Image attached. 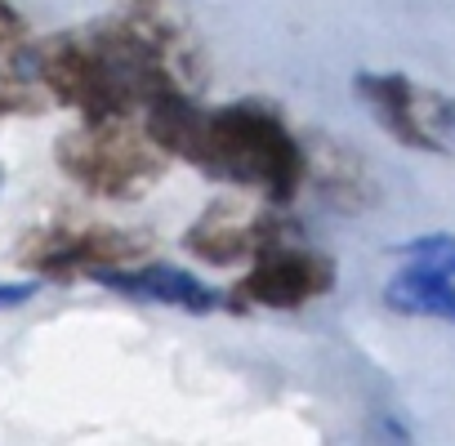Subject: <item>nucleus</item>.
I'll use <instances>...</instances> for the list:
<instances>
[{
    "label": "nucleus",
    "instance_id": "nucleus-3",
    "mask_svg": "<svg viewBox=\"0 0 455 446\" xmlns=\"http://www.w3.org/2000/svg\"><path fill=\"white\" fill-rule=\"evenodd\" d=\"M54 156L76 187L108 201H134L152 192V183L174 161L148 121L139 125L134 116H81V125L59 134Z\"/></svg>",
    "mask_w": 455,
    "mask_h": 446
},
{
    "label": "nucleus",
    "instance_id": "nucleus-1",
    "mask_svg": "<svg viewBox=\"0 0 455 446\" xmlns=\"http://www.w3.org/2000/svg\"><path fill=\"white\" fill-rule=\"evenodd\" d=\"M143 121L170 156L196 165L214 183L255 192L268 205L291 201L304 183V147L268 103L196 108L192 94H165L143 112Z\"/></svg>",
    "mask_w": 455,
    "mask_h": 446
},
{
    "label": "nucleus",
    "instance_id": "nucleus-13",
    "mask_svg": "<svg viewBox=\"0 0 455 446\" xmlns=\"http://www.w3.org/2000/svg\"><path fill=\"white\" fill-rule=\"evenodd\" d=\"M0 32H28V28H23V19L10 10V0H0Z\"/></svg>",
    "mask_w": 455,
    "mask_h": 446
},
{
    "label": "nucleus",
    "instance_id": "nucleus-9",
    "mask_svg": "<svg viewBox=\"0 0 455 446\" xmlns=\"http://www.w3.org/2000/svg\"><path fill=\"white\" fill-rule=\"evenodd\" d=\"M384 304L393 313H406V317H433V322H451L455 326V277L406 264L384 286Z\"/></svg>",
    "mask_w": 455,
    "mask_h": 446
},
{
    "label": "nucleus",
    "instance_id": "nucleus-10",
    "mask_svg": "<svg viewBox=\"0 0 455 446\" xmlns=\"http://www.w3.org/2000/svg\"><path fill=\"white\" fill-rule=\"evenodd\" d=\"M45 85L32 68L28 32H0V116H23L45 108Z\"/></svg>",
    "mask_w": 455,
    "mask_h": 446
},
{
    "label": "nucleus",
    "instance_id": "nucleus-14",
    "mask_svg": "<svg viewBox=\"0 0 455 446\" xmlns=\"http://www.w3.org/2000/svg\"><path fill=\"white\" fill-rule=\"evenodd\" d=\"M0 183H5V170H0Z\"/></svg>",
    "mask_w": 455,
    "mask_h": 446
},
{
    "label": "nucleus",
    "instance_id": "nucleus-2",
    "mask_svg": "<svg viewBox=\"0 0 455 446\" xmlns=\"http://www.w3.org/2000/svg\"><path fill=\"white\" fill-rule=\"evenodd\" d=\"M32 68L45 94L81 116H143L156 99L188 94L125 10L81 32L32 41Z\"/></svg>",
    "mask_w": 455,
    "mask_h": 446
},
{
    "label": "nucleus",
    "instance_id": "nucleus-6",
    "mask_svg": "<svg viewBox=\"0 0 455 446\" xmlns=\"http://www.w3.org/2000/svg\"><path fill=\"white\" fill-rule=\"evenodd\" d=\"M335 286V264L326 255L299 251V246H273L259 259H251V273L233 286V308H304Z\"/></svg>",
    "mask_w": 455,
    "mask_h": 446
},
{
    "label": "nucleus",
    "instance_id": "nucleus-11",
    "mask_svg": "<svg viewBox=\"0 0 455 446\" xmlns=\"http://www.w3.org/2000/svg\"><path fill=\"white\" fill-rule=\"evenodd\" d=\"M397 255H402V264H415V268H428V273H446V277H455V237H451V233L415 237V242H406Z\"/></svg>",
    "mask_w": 455,
    "mask_h": 446
},
{
    "label": "nucleus",
    "instance_id": "nucleus-8",
    "mask_svg": "<svg viewBox=\"0 0 455 446\" xmlns=\"http://www.w3.org/2000/svg\"><path fill=\"white\" fill-rule=\"evenodd\" d=\"M94 282L108 286V291H116V295L152 299V304H165V308H179V313H214L219 308V295L201 277H192V273H183L174 264H148V259H139L130 268H108Z\"/></svg>",
    "mask_w": 455,
    "mask_h": 446
},
{
    "label": "nucleus",
    "instance_id": "nucleus-4",
    "mask_svg": "<svg viewBox=\"0 0 455 446\" xmlns=\"http://www.w3.org/2000/svg\"><path fill=\"white\" fill-rule=\"evenodd\" d=\"M148 251L152 237L112 228L103 219H54L19 242V264L32 277L76 282V277H99L108 268H130Z\"/></svg>",
    "mask_w": 455,
    "mask_h": 446
},
{
    "label": "nucleus",
    "instance_id": "nucleus-5",
    "mask_svg": "<svg viewBox=\"0 0 455 446\" xmlns=\"http://www.w3.org/2000/svg\"><path fill=\"white\" fill-rule=\"evenodd\" d=\"M353 90L366 99L375 121L406 147L442 152L446 134L455 130V103L433 94V90H419L402 72H362L353 81Z\"/></svg>",
    "mask_w": 455,
    "mask_h": 446
},
{
    "label": "nucleus",
    "instance_id": "nucleus-12",
    "mask_svg": "<svg viewBox=\"0 0 455 446\" xmlns=\"http://www.w3.org/2000/svg\"><path fill=\"white\" fill-rule=\"evenodd\" d=\"M32 295H36V286H32V282H14V286L0 282V313H5V308H19V304H28Z\"/></svg>",
    "mask_w": 455,
    "mask_h": 446
},
{
    "label": "nucleus",
    "instance_id": "nucleus-7",
    "mask_svg": "<svg viewBox=\"0 0 455 446\" xmlns=\"http://www.w3.org/2000/svg\"><path fill=\"white\" fill-rule=\"evenodd\" d=\"M291 237L286 219L264 205H242V201H214L183 237V246L205 259V264H242L259 259L264 251L282 246Z\"/></svg>",
    "mask_w": 455,
    "mask_h": 446
}]
</instances>
